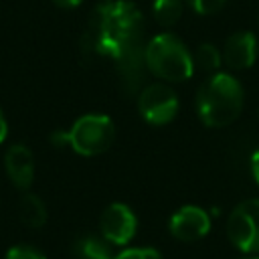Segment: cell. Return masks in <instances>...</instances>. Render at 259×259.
I'll list each match as a JSON object with an SVG mask.
<instances>
[{
	"instance_id": "cell-1",
	"label": "cell",
	"mask_w": 259,
	"mask_h": 259,
	"mask_svg": "<svg viewBox=\"0 0 259 259\" xmlns=\"http://www.w3.org/2000/svg\"><path fill=\"white\" fill-rule=\"evenodd\" d=\"M142 22L144 16L134 2L101 0L89 14L85 45L95 55L117 63L132 49L142 45Z\"/></svg>"
},
{
	"instance_id": "cell-2",
	"label": "cell",
	"mask_w": 259,
	"mask_h": 259,
	"mask_svg": "<svg viewBox=\"0 0 259 259\" xmlns=\"http://www.w3.org/2000/svg\"><path fill=\"white\" fill-rule=\"evenodd\" d=\"M245 105V89L243 83L227 71H217L206 75V79L198 85L194 95L196 115L202 125L221 130L239 119Z\"/></svg>"
},
{
	"instance_id": "cell-3",
	"label": "cell",
	"mask_w": 259,
	"mask_h": 259,
	"mask_svg": "<svg viewBox=\"0 0 259 259\" xmlns=\"http://www.w3.org/2000/svg\"><path fill=\"white\" fill-rule=\"evenodd\" d=\"M144 65L156 81L170 85L184 83L194 75L192 51L178 34L170 30L154 34L144 45Z\"/></svg>"
},
{
	"instance_id": "cell-4",
	"label": "cell",
	"mask_w": 259,
	"mask_h": 259,
	"mask_svg": "<svg viewBox=\"0 0 259 259\" xmlns=\"http://www.w3.org/2000/svg\"><path fill=\"white\" fill-rule=\"evenodd\" d=\"M115 140V123L105 113H83L73 121L67 132L53 134L57 146H69L75 154L91 158L99 156Z\"/></svg>"
},
{
	"instance_id": "cell-5",
	"label": "cell",
	"mask_w": 259,
	"mask_h": 259,
	"mask_svg": "<svg viewBox=\"0 0 259 259\" xmlns=\"http://www.w3.org/2000/svg\"><path fill=\"white\" fill-rule=\"evenodd\" d=\"M180 109V97L170 83L154 81L138 91V113L150 125H168Z\"/></svg>"
},
{
	"instance_id": "cell-6",
	"label": "cell",
	"mask_w": 259,
	"mask_h": 259,
	"mask_svg": "<svg viewBox=\"0 0 259 259\" xmlns=\"http://www.w3.org/2000/svg\"><path fill=\"white\" fill-rule=\"evenodd\" d=\"M227 239L243 255H259V198H247L229 212Z\"/></svg>"
},
{
	"instance_id": "cell-7",
	"label": "cell",
	"mask_w": 259,
	"mask_h": 259,
	"mask_svg": "<svg viewBox=\"0 0 259 259\" xmlns=\"http://www.w3.org/2000/svg\"><path fill=\"white\" fill-rule=\"evenodd\" d=\"M138 233V217L125 202H111L99 214V235L113 247H127Z\"/></svg>"
},
{
	"instance_id": "cell-8",
	"label": "cell",
	"mask_w": 259,
	"mask_h": 259,
	"mask_svg": "<svg viewBox=\"0 0 259 259\" xmlns=\"http://www.w3.org/2000/svg\"><path fill=\"white\" fill-rule=\"evenodd\" d=\"M212 229L210 212L196 204H184L170 214L168 231L176 241L196 243L202 241Z\"/></svg>"
},
{
	"instance_id": "cell-9",
	"label": "cell",
	"mask_w": 259,
	"mask_h": 259,
	"mask_svg": "<svg viewBox=\"0 0 259 259\" xmlns=\"http://www.w3.org/2000/svg\"><path fill=\"white\" fill-rule=\"evenodd\" d=\"M223 65L229 71L251 69L259 57V40L251 30H237L227 36L223 49Z\"/></svg>"
},
{
	"instance_id": "cell-10",
	"label": "cell",
	"mask_w": 259,
	"mask_h": 259,
	"mask_svg": "<svg viewBox=\"0 0 259 259\" xmlns=\"http://www.w3.org/2000/svg\"><path fill=\"white\" fill-rule=\"evenodd\" d=\"M4 170L8 180L22 192H26L34 182V156L24 144H12L4 152Z\"/></svg>"
},
{
	"instance_id": "cell-11",
	"label": "cell",
	"mask_w": 259,
	"mask_h": 259,
	"mask_svg": "<svg viewBox=\"0 0 259 259\" xmlns=\"http://www.w3.org/2000/svg\"><path fill=\"white\" fill-rule=\"evenodd\" d=\"M113 249L115 247L107 239H103L99 233L97 235L89 233V235L79 237L73 247L77 259H113L115 255Z\"/></svg>"
},
{
	"instance_id": "cell-12",
	"label": "cell",
	"mask_w": 259,
	"mask_h": 259,
	"mask_svg": "<svg viewBox=\"0 0 259 259\" xmlns=\"http://www.w3.org/2000/svg\"><path fill=\"white\" fill-rule=\"evenodd\" d=\"M18 217H20L22 225H26L30 229H38L47 223L49 212H47V206H45L42 198L26 190L20 196V202H18Z\"/></svg>"
},
{
	"instance_id": "cell-13",
	"label": "cell",
	"mask_w": 259,
	"mask_h": 259,
	"mask_svg": "<svg viewBox=\"0 0 259 259\" xmlns=\"http://www.w3.org/2000/svg\"><path fill=\"white\" fill-rule=\"evenodd\" d=\"M192 59H194V69H198L206 75H212V73L221 71V67H223V53L212 42H200L192 51Z\"/></svg>"
},
{
	"instance_id": "cell-14",
	"label": "cell",
	"mask_w": 259,
	"mask_h": 259,
	"mask_svg": "<svg viewBox=\"0 0 259 259\" xmlns=\"http://www.w3.org/2000/svg\"><path fill=\"white\" fill-rule=\"evenodd\" d=\"M186 8L184 0H154L152 2V16L162 28H172Z\"/></svg>"
},
{
	"instance_id": "cell-15",
	"label": "cell",
	"mask_w": 259,
	"mask_h": 259,
	"mask_svg": "<svg viewBox=\"0 0 259 259\" xmlns=\"http://www.w3.org/2000/svg\"><path fill=\"white\" fill-rule=\"evenodd\" d=\"M113 259H162V255L154 247H121Z\"/></svg>"
},
{
	"instance_id": "cell-16",
	"label": "cell",
	"mask_w": 259,
	"mask_h": 259,
	"mask_svg": "<svg viewBox=\"0 0 259 259\" xmlns=\"http://www.w3.org/2000/svg\"><path fill=\"white\" fill-rule=\"evenodd\" d=\"M188 8H192L200 16H210L217 14L229 0H184Z\"/></svg>"
},
{
	"instance_id": "cell-17",
	"label": "cell",
	"mask_w": 259,
	"mask_h": 259,
	"mask_svg": "<svg viewBox=\"0 0 259 259\" xmlns=\"http://www.w3.org/2000/svg\"><path fill=\"white\" fill-rule=\"evenodd\" d=\"M4 259H47V255L32 245H14L6 251Z\"/></svg>"
},
{
	"instance_id": "cell-18",
	"label": "cell",
	"mask_w": 259,
	"mask_h": 259,
	"mask_svg": "<svg viewBox=\"0 0 259 259\" xmlns=\"http://www.w3.org/2000/svg\"><path fill=\"white\" fill-rule=\"evenodd\" d=\"M249 170H251L253 180L259 184V148L253 150V154H251V158H249Z\"/></svg>"
},
{
	"instance_id": "cell-19",
	"label": "cell",
	"mask_w": 259,
	"mask_h": 259,
	"mask_svg": "<svg viewBox=\"0 0 259 259\" xmlns=\"http://www.w3.org/2000/svg\"><path fill=\"white\" fill-rule=\"evenodd\" d=\"M57 6H61V8H67V10H71V8H77V6H81L83 4V0H53Z\"/></svg>"
},
{
	"instance_id": "cell-20",
	"label": "cell",
	"mask_w": 259,
	"mask_h": 259,
	"mask_svg": "<svg viewBox=\"0 0 259 259\" xmlns=\"http://www.w3.org/2000/svg\"><path fill=\"white\" fill-rule=\"evenodd\" d=\"M6 136H8V121H6V117L0 109V144L6 140Z\"/></svg>"
},
{
	"instance_id": "cell-21",
	"label": "cell",
	"mask_w": 259,
	"mask_h": 259,
	"mask_svg": "<svg viewBox=\"0 0 259 259\" xmlns=\"http://www.w3.org/2000/svg\"><path fill=\"white\" fill-rule=\"evenodd\" d=\"M241 259H259V255H245V257H241Z\"/></svg>"
}]
</instances>
